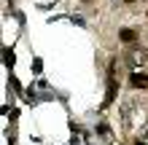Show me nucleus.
Wrapping results in <instances>:
<instances>
[{
	"label": "nucleus",
	"instance_id": "nucleus-1",
	"mask_svg": "<svg viewBox=\"0 0 148 145\" xmlns=\"http://www.w3.org/2000/svg\"><path fill=\"white\" fill-rule=\"evenodd\" d=\"M129 83H132L135 89H148V75H143V73H132V75H129Z\"/></svg>",
	"mask_w": 148,
	"mask_h": 145
},
{
	"label": "nucleus",
	"instance_id": "nucleus-2",
	"mask_svg": "<svg viewBox=\"0 0 148 145\" xmlns=\"http://www.w3.org/2000/svg\"><path fill=\"white\" fill-rule=\"evenodd\" d=\"M113 97H116V81H113V75H110V83H108V97H105V102H102V108H108L110 102H113Z\"/></svg>",
	"mask_w": 148,
	"mask_h": 145
},
{
	"label": "nucleus",
	"instance_id": "nucleus-3",
	"mask_svg": "<svg viewBox=\"0 0 148 145\" xmlns=\"http://www.w3.org/2000/svg\"><path fill=\"white\" fill-rule=\"evenodd\" d=\"M121 40H124V43H132V40H135V32L132 30H121Z\"/></svg>",
	"mask_w": 148,
	"mask_h": 145
},
{
	"label": "nucleus",
	"instance_id": "nucleus-4",
	"mask_svg": "<svg viewBox=\"0 0 148 145\" xmlns=\"http://www.w3.org/2000/svg\"><path fill=\"white\" fill-rule=\"evenodd\" d=\"M5 65H8V67L14 65V54H11V51H5Z\"/></svg>",
	"mask_w": 148,
	"mask_h": 145
},
{
	"label": "nucleus",
	"instance_id": "nucleus-5",
	"mask_svg": "<svg viewBox=\"0 0 148 145\" xmlns=\"http://www.w3.org/2000/svg\"><path fill=\"white\" fill-rule=\"evenodd\" d=\"M124 3H135V0H124Z\"/></svg>",
	"mask_w": 148,
	"mask_h": 145
},
{
	"label": "nucleus",
	"instance_id": "nucleus-6",
	"mask_svg": "<svg viewBox=\"0 0 148 145\" xmlns=\"http://www.w3.org/2000/svg\"><path fill=\"white\" fill-rule=\"evenodd\" d=\"M137 145H140V142H137ZM143 145H148V142H143Z\"/></svg>",
	"mask_w": 148,
	"mask_h": 145
}]
</instances>
